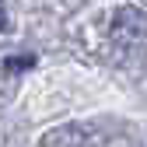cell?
<instances>
[{
    "label": "cell",
    "mask_w": 147,
    "mask_h": 147,
    "mask_svg": "<svg viewBox=\"0 0 147 147\" xmlns=\"http://www.w3.org/2000/svg\"><path fill=\"white\" fill-rule=\"evenodd\" d=\"M112 42L116 46H144L147 42V14L140 7H123L116 14V21H112Z\"/></svg>",
    "instance_id": "6da1fadb"
},
{
    "label": "cell",
    "mask_w": 147,
    "mask_h": 147,
    "mask_svg": "<svg viewBox=\"0 0 147 147\" xmlns=\"http://www.w3.org/2000/svg\"><path fill=\"white\" fill-rule=\"evenodd\" d=\"M84 137L81 133H70V130H60V133H46L42 144H81Z\"/></svg>",
    "instance_id": "7a4b0ae2"
}]
</instances>
